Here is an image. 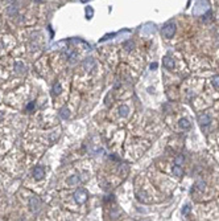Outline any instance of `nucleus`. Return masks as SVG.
Returning <instances> with one entry per match:
<instances>
[{
    "label": "nucleus",
    "instance_id": "9b49d317",
    "mask_svg": "<svg viewBox=\"0 0 219 221\" xmlns=\"http://www.w3.org/2000/svg\"><path fill=\"white\" fill-rule=\"evenodd\" d=\"M173 174H174V175H176V176H182V174H184V171H182L181 165L176 164V165H174V167H173Z\"/></svg>",
    "mask_w": 219,
    "mask_h": 221
},
{
    "label": "nucleus",
    "instance_id": "f03ea898",
    "mask_svg": "<svg viewBox=\"0 0 219 221\" xmlns=\"http://www.w3.org/2000/svg\"><path fill=\"white\" fill-rule=\"evenodd\" d=\"M162 36L165 39H172L173 35L176 33V24L173 23V21H169V23H166L165 25L162 27Z\"/></svg>",
    "mask_w": 219,
    "mask_h": 221
},
{
    "label": "nucleus",
    "instance_id": "4be33fe9",
    "mask_svg": "<svg viewBox=\"0 0 219 221\" xmlns=\"http://www.w3.org/2000/svg\"><path fill=\"white\" fill-rule=\"evenodd\" d=\"M35 106H36V103H35V102H30L29 105L26 106V109H25V110H26V111H32V110L35 109Z\"/></svg>",
    "mask_w": 219,
    "mask_h": 221
},
{
    "label": "nucleus",
    "instance_id": "aec40b11",
    "mask_svg": "<svg viewBox=\"0 0 219 221\" xmlns=\"http://www.w3.org/2000/svg\"><path fill=\"white\" fill-rule=\"evenodd\" d=\"M133 47H135V44L133 42H131V41H128V42H126V45H124V48L127 49V50H131Z\"/></svg>",
    "mask_w": 219,
    "mask_h": 221
},
{
    "label": "nucleus",
    "instance_id": "6ab92c4d",
    "mask_svg": "<svg viewBox=\"0 0 219 221\" xmlns=\"http://www.w3.org/2000/svg\"><path fill=\"white\" fill-rule=\"evenodd\" d=\"M197 187H198V189H199V191H205V187H206V184L203 183V182H197Z\"/></svg>",
    "mask_w": 219,
    "mask_h": 221
},
{
    "label": "nucleus",
    "instance_id": "4468645a",
    "mask_svg": "<svg viewBox=\"0 0 219 221\" xmlns=\"http://www.w3.org/2000/svg\"><path fill=\"white\" fill-rule=\"evenodd\" d=\"M78 182H79V177L78 176H73V177H70V179H68V184H70V185H74V184H77Z\"/></svg>",
    "mask_w": 219,
    "mask_h": 221
},
{
    "label": "nucleus",
    "instance_id": "20e7f679",
    "mask_svg": "<svg viewBox=\"0 0 219 221\" xmlns=\"http://www.w3.org/2000/svg\"><path fill=\"white\" fill-rule=\"evenodd\" d=\"M74 197H75V201H77L78 204H83L87 199V192L85 191V189H78V191L74 193Z\"/></svg>",
    "mask_w": 219,
    "mask_h": 221
},
{
    "label": "nucleus",
    "instance_id": "ddd939ff",
    "mask_svg": "<svg viewBox=\"0 0 219 221\" xmlns=\"http://www.w3.org/2000/svg\"><path fill=\"white\" fill-rule=\"evenodd\" d=\"M128 107L127 106H120V109H119V114L121 115V116H127L128 115Z\"/></svg>",
    "mask_w": 219,
    "mask_h": 221
},
{
    "label": "nucleus",
    "instance_id": "423d86ee",
    "mask_svg": "<svg viewBox=\"0 0 219 221\" xmlns=\"http://www.w3.org/2000/svg\"><path fill=\"white\" fill-rule=\"evenodd\" d=\"M153 32H154V25H153V24H151V23L145 24V25L141 28L143 35H152Z\"/></svg>",
    "mask_w": 219,
    "mask_h": 221
},
{
    "label": "nucleus",
    "instance_id": "9d476101",
    "mask_svg": "<svg viewBox=\"0 0 219 221\" xmlns=\"http://www.w3.org/2000/svg\"><path fill=\"white\" fill-rule=\"evenodd\" d=\"M179 127L184 128V130H189L190 128L189 121H187V119H181V121H179Z\"/></svg>",
    "mask_w": 219,
    "mask_h": 221
},
{
    "label": "nucleus",
    "instance_id": "f257e3e1",
    "mask_svg": "<svg viewBox=\"0 0 219 221\" xmlns=\"http://www.w3.org/2000/svg\"><path fill=\"white\" fill-rule=\"evenodd\" d=\"M209 10H210V3L207 1V0H198V1L194 4L193 13L194 15H203Z\"/></svg>",
    "mask_w": 219,
    "mask_h": 221
},
{
    "label": "nucleus",
    "instance_id": "412c9836",
    "mask_svg": "<svg viewBox=\"0 0 219 221\" xmlns=\"http://www.w3.org/2000/svg\"><path fill=\"white\" fill-rule=\"evenodd\" d=\"M16 67H15V70H17V72H21V70L24 69V66H23V64L21 62H16V65H15Z\"/></svg>",
    "mask_w": 219,
    "mask_h": 221
},
{
    "label": "nucleus",
    "instance_id": "a211bd4d",
    "mask_svg": "<svg viewBox=\"0 0 219 221\" xmlns=\"http://www.w3.org/2000/svg\"><path fill=\"white\" fill-rule=\"evenodd\" d=\"M8 13H10V15H13V13H16V12H17V8L16 7H15V5H11V7H8Z\"/></svg>",
    "mask_w": 219,
    "mask_h": 221
},
{
    "label": "nucleus",
    "instance_id": "1a4fd4ad",
    "mask_svg": "<svg viewBox=\"0 0 219 221\" xmlns=\"http://www.w3.org/2000/svg\"><path fill=\"white\" fill-rule=\"evenodd\" d=\"M60 116L62 119H68L69 118V116H70V111H69L68 107H62V109L60 110Z\"/></svg>",
    "mask_w": 219,
    "mask_h": 221
},
{
    "label": "nucleus",
    "instance_id": "0eeeda50",
    "mask_svg": "<svg viewBox=\"0 0 219 221\" xmlns=\"http://www.w3.org/2000/svg\"><path fill=\"white\" fill-rule=\"evenodd\" d=\"M162 64H164V66H165L166 69H173V67H174V61H173V58H170L168 56L164 57Z\"/></svg>",
    "mask_w": 219,
    "mask_h": 221
},
{
    "label": "nucleus",
    "instance_id": "6e6552de",
    "mask_svg": "<svg viewBox=\"0 0 219 221\" xmlns=\"http://www.w3.org/2000/svg\"><path fill=\"white\" fill-rule=\"evenodd\" d=\"M198 122L202 126H207L210 123V116L207 114H202V115H199V118H198Z\"/></svg>",
    "mask_w": 219,
    "mask_h": 221
},
{
    "label": "nucleus",
    "instance_id": "39448f33",
    "mask_svg": "<svg viewBox=\"0 0 219 221\" xmlns=\"http://www.w3.org/2000/svg\"><path fill=\"white\" fill-rule=\"evenodd\" d=\"M32 175H33V177H35L36 180H41L42 177L45 176V171H44V168H42V167H36L35 170H33Z\"/></svg>",
    "mask_w": 219,
    "mask_h": 221
},
{
    "label": "nucleus",
    "instance_id": "2eb2a0df",
    "mask_svg": "<svg viewBox=\"0 0 219 221\" xmlns=\"http://www.w3.org/2000/svg\"><path fill=\"white\" fill-rule=\"evenodd\" d=\"M93 15H94L93 8H91V7H87V8H86V16H87V19H91V17H93Z\"/></svg>",
    "mask_w": 219,
    "mask_h": 221
},
{
    "label": "nucleus",
    "instance_id": "f8f14e48",
    "mask_svg": "<svg viewBox=\"0 0 219 221\" xmlns=\"http://www.w3.org/2000/svg\"><path fill=\"white\" fill-rule=\"evenodd\" d=\"M61 90H62V86H61L60 82H56V84L53 85V93L54 94H60Z\"/></svg>",
    "mask_w": 219,
    "mask_h": 221
},
{
    "label": "nucleus",
    "instance_id": "dca6fc26",
    "mask_svg": "<svg viewBox=\"0 0 219 221\" xmlns=\"http://www.w3.org/2000/svg\"><path fill=\"white\" fill-rule=\"evenodd\" d=\"M184 160H185V158H184V155H178L177 158H176V164H181V163H184Z\"/></svg>",
    "mask_w": 219,
    "mask_h": 221
},
{
    "label": "nucleus",
    "instance_id": "f3484780",
    "mask_svg": "<svg viewBox=\"0 0 219 221\" xmlns=\"http://www.w3.org/2000/svg\"><path fill=\"white\" fill-rule=\"evenodd\" d=\"M212 85L215 86V89H219V76L212 78Z\"/></svg>",
    "mask_w": 219,
    "mask_h": 221
},
{
    "label": "nucleus",
    "instance_id": "7ed1b4c3",
    "mask_svg": "<svg viewBox=\"0 0 219 221\" xmlns=\"http://www.w3.org/2000/svg\"><path fill=\"white\" fill-rule=\"evenodd\" d=\"M40 207H41V201L38 197H36V196H33V197L29 199V208L30 211L33 212V213H36V212L40 211Z\"/></svg>",
    "mask_w": 219,
    "mask_h": 221
},
{
    "label": "nucleus",
    "instance_id": "5701e85b",
    "mask_svg": "<svg viewBox=\"0 0 219 221\" xmlns=\"http://www.w3.org/2000/svg\"><path fill=\"white\" fill-rule=\"evenodd\" d=\"M189 211H190V209H189V207H185V211H184V213H185V214H187V213H189Z\"/></svg>",
    "mask_w": 219,
    "mask_h": 221
}]
</instances>
